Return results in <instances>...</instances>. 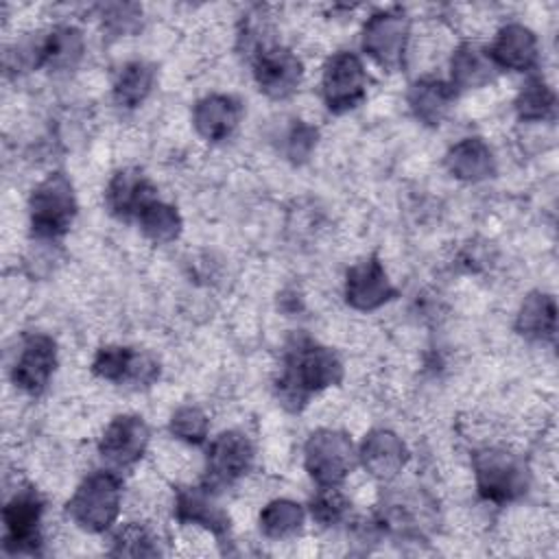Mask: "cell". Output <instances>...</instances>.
<instances>
[{"label":"cell","instance_id":"cell-23","mask_svg":"<svg viewBox=\"0 0 559 559\" xmlns=\"http://www.w3.org/2000/svg\"><path fill=\"white\" fill-rule=\"evenodd\" d=\"M454 87L441 79H419L408 90V107L424 124H439L450 111Z\"/></svg>","mask_w":559,"mask_h":559},{"label":"cell","instance_id":"cell-12","mask_svg":"<svg viewBox=\"0 0 559 559\" xmlns=\"http://www.w3.org/2000/svg\"><path fill=\"white\" fill-rule=\"evenodd\" d=\"M92 369L103 380L129 386H146L159 376V365L151 356L120 345L98 349Z\"/></svg>","mask_w":559,"mask_h":559},{"label":"cell","instance_id":"cell-3","mask_svg":"<svg viewBox=\"0 0 559 559\" xmlns=\"http://www.w3.org/2000/svg\"><path fill=\"white\" fill-rule=\"evenodd\" d=\"M31 227L37 238L55 240L68 231L76 216L72 181L63 173H50L31 194Z\"/></svg>","mask_w":559,"mask_h":559},{"label":"cell","instance_id":"cell-19","mask_svg":"<svg viewBox=\"0 0 559 559\" xmlns=\"http://www.w3.org/2000/svg\"><path fill=\"white\" fill-rule=\"evenodd\" d=\"M537 37L524 24H507L498 31L489 55L498 68L524 72L537 63Z\"/></svg>","mask_w":559,"mask_h":559},{"label":"cell","instance_id":"cell-4","mask_svg":"<svg viewBox=\"0 0 559 559\" xmlns=\"http://www.w3.org/2000/svg\"><path fill=\"white\" fill-rule=\"evenodd\" d=\"M478 493L496 504L518 500L528 489L526 463L502 448H485L474 454Z\"/></svg>","mask_w":559,"mask_h":559},{"label":"cell","instance_id":"cell-24","mask_svg":"<svg viewBox=\"0 0 559 559\" xmlns=\"http://www.w3.org/2000/svg\"><path fill=\"white\" fill-rule=\"evenodd\" d=\"M515 328L528 341H552L557 328L555 297L546 293H531L520 306Z\"/></svg>","mask_w":559,"mask_h":559},{"label":"cell","instance_id":"cell-10","mask_svg":"<svg viewBox=\"0 0 559 559\" xmlns=\"http://www.w3.org/2000/svg\"><path fill=\"white\" fill-rule=\"evenodd\" d=\"M57 367V345L48 334L33 332L22 341L20 354L13 365V382L31 393H41Z\"/></svg>","mask_w":559,"mask_h":559},{"label":"cell","instance_id":"cell-13","mask_svg":"<svg viewBox=\"0 0 559 559\" xmlns=\"http://www.w3.org/2000/svg\"><path fill=\"white\" fill-rule=\"evenodd\" d=\"M391 297H395V288L376 255L349 266L345 275V299L352 308L376 310Z\"/></svg>","mask_w":559,"mask_h":559},{"label":"cell","instance_id":"cell-5","mask_svg":"<svg viewBox=\"0 0 559 559\" xmlns=\"http://www.w3.org/2000/svg\"><path fill=\"white\" fill-rule=\"evenodd\" d=\"M304 463L310 478L319 487H338L354 469L356 452L352 439L332 428L317 430L308 437L304 448Z\"/></svg>","mask_w":559,"mask_h":559},{"label":"cell","instance_id":"cell-25","mask_svg":"<svg viewBox=\"0 0 559 559\" xmlns=\"http://www.w3.org/2000/svg\"><path fill=\"white\" fill-rule=\"evenodd\" d=\"M304 507L288 498H277L260 511V531L269 539L295 537L304 526Z\"/></svg>","mask_w":559,"mask_h":559},{"label":"cell","instance_id":"cell-28","mask_svg":"<svg viewBox=\"0 0 559 559\" xmlns=\"http://www.w3.org/2000/svg\"><path fill=\"white\" fill-rule=\"evenodd\" d=\"M555 103L557 98L552 87L544 79L535 76V79H528L526 85H522L515 98V109L522 120L542 122L555 114Z\"/></svg>","mask_w":559,"mask_h":559},{"label":"cell","instance_id":"cell-14","mask_svg":"<svg viewBox=\"0 0 559 559\" xmlns=\"http://www.w3.org/2000/svg\"><path fill=\"white\" fill-rule=\"evenodd\" d=\"M148 426L138 415H120L116 417L100 437L98 450L105 461L116 467L133 465L142 459L148 445Z\"/></svg>","mask_w":559,"mask_h":559},{"label":"cell","instance_id":"cell-8","mask_svg":"<svg viewBox=\"0 0 559 559\" xmlns=\"http://www.w3.org/2000/svg\"><path fill=\"white\" fill-rule=\"evenodd\" d=\"M44 513L41 496L26 487L20 489L4 507V548L11 552H37L41 544L39 524Z\"/></svg>","mask_w":559,"mask_h":559},{"label":"cell","instance_id":"cell-7","mask_svg":"<svg viewBox=\"0 0 559 559\" xmlns=\"http://www.w3.org/2000/svg\"><path fill=\"white\" fill-rule=\"evenodd\" d=\"M321 92L328 109L334 114L358 107L367 96V74L358 55L349 50L332 55L323 68Z\"/></svg>","mask_w":559,"mask_h":559},{"label":"cell","instance_id":"cell-18","mask_svg":"<svg viewBox=\"0 0 559 559\" xmlns=\"http://www.w3.org/2000/svg\"><path fill=\"white\" fill-rule=\"evenodd\" d=\"M242 107L234 96L227 94H210L201 98L192 109V122L199 135L210 142L227 140L238 122H240Z\"/></svg>","mask_w":559,"mask_h":559},{"label":"cell","instance_id":"cell-20","mask_svg":"<svg viewBox=\"0 0 559 559\" xmlns=\"http://www.w3.org/2000/svg\"><path fill=\"white\" fill-rule=\"evenodd\" d=\"M175 518L183 524L203 526L218 537L229 531V520L225 511L214 502L207 489H199V487H188L177 491Z\"/></svg>","mask_w":559,"mask_h":559},{"label":"cell","instance_id":"cell-17","mask_svg":"<svg viewBox=\"0 0 559 559\" xmlns=\"http://www.w3.org/2000/svg\"><path fill=\"white\" fill-rule=\"evenodd\" d=\"M107 207L118 218H131L140 216V212L155 201V188L146 179V175L138 168H122L118 170L105 192Z\"/></svg>","mask_w":559,"mask_h":559},{"label":"cell","instance_id":"cell-22","mask_svg":"<svg viewBox=\"0 0 559 559\" xmlns=\"http://www.w3.org/2000/svg\"><path fill=\"white\" fill-rule=\"evenodd\" d=\"M448 170L463 181H483L496 173L491 148L480 138H465L456 142L445 155Z\"/></svg>","mask_w":559,"mask_h":559},{"label":"cell","instance_id":"cell-26","mask_svg":"<svg viewBox=\"0 0 559 559\" xmlns=\"http://www.w3.org/2000/svg\"><path fill=\"white\" fill-rule=\"evenodd\" d=\"M153 81H155V70L151 63L146 61L127 63L114 83V100L127 109L138 107L153 90Z\"/></svg>","mask_w":559,"mask_h":559},{"label":"cell","instance_id":"cell-9","mask_svg":"<svg viewBox=\"0 0 559 559\" xmlns=\"http://www.w3.org/2000/svg\"><path fill=\"white\" fill-rule=\"evenodd\" d=\"M253 76L260 92L271 98H286L299 87L304 66L288 48L266 46L253 55Z\"/></svg>","mask_w":559,"mask_h":559},{"label":"cell","instance_id":"cell-16","mask_svg":"<svg viewBox=\"0 0 559 559\" xmlns=\"http://www.w3.org/2000/svg\"><path fill=\"white\" fill-rule=\"evenodd\" d=\"M362 467L378 480H393L408 461L404 441L384 428L371 430L358 450Z\"/></svg>","mask_w":559,"mask_h":559},{"label":"cell","instance_id":"cell-27","mask_svg":"<svg viewBox=\"0 0 559 559\" xmlns=\"http://www.w3.org/2000/svg\"><path fill=\"white\" fill-rule=\"evenodd\" d=\"M140 229L144 231L146 238H151L157 245H166L173 242L179 231H181V216L179 212L164 203V201H151L138 216Z\"/></svg>","mask_w":559,"mask_h":559},{"label":"cell","instance_id":"cell-29","mask_svg":"<svg viewBox=\"0 0 559 559\" xmlns=\"http://www.w3.org/2000/svg\"><path fill=\"white\" fill-rule=\"evenodd\" d=\"M111 555L118 557H155L159 552L153 533L142 524H124L111 539Z\"/></svg>","mask_w":559,"mask_h":559},{"label":"cell","instance_id":"cell-31","mask_svg":"<svg viewBox=\"0 0 559 559\" xmlns=\"http://www.w3.org/2000/svg\"><path fill=\"white\" fill-rule=\"evenodd\" d=\"M347 511V500L338 487H319L317 496L310 500V515L323 526H332L343 520Z\"/></svg>","mask_w":559,"mask_h":559},{"label":"cell","instance_id":"cell-15","mask_svg":"<svg viewBox=\"0 0 559 559\" xmlns=\"http://www.w3.org/2000/svg\"><path fill=\"white\" fill-rule=\"evenodd\" d=\"M85 52V41L79 28L57 26L44 39L31 46L28 61L33 68H48L50 72L74 70Z\"/></svg>","mask_w":559,"mask_h":559},{"label":"cell","instance_id":"cell-6","mask_svg":"<svg viewBox=\"0 0 559 559\" xmlns=\"http://www.w3.org/2000/svg\"><path fill=\"white\" fill-rule=\"evenodd\" d=\"M411 24L404 11L386 9L373 13L362 28L365 52L386 70H400L404 66Z\"/></svg>","mask_w":559,"mask_h":559},{"label":"cell","instance_id":"cell-21","mask_svg":"<svg viewBox=\"0 0 559 559\" xmlns=\"http://www.w3.org/2000/svg\"><path fill=\"white\" fill-rule=\"evenodd\" d=\"M498 72V66L493 63L491 55L487 48L465 41L461 44L450 61V74L452 87L459 90H472V87H483L489 81H493Z\"/></svg>","mask_w":559,"mask_h":559},{"label":"cell","instance_id":"cell-11","mask_svg":"<svg viewBox=\"0 0 559 559\" xmlns=\"http://www.w3.org/2000/svg\"><path fill=\"white\" fill-rule=\"evenodd\" d=\"M253 463V445L240 430L221 432L207 448V480L210 487L231 485L249 472Z\"/></svg>","mask_w":559,"mask_h":559},{"label":"cell","instance_id":"cell-32","mask_svg":"<svg viewBox=\"0 0 559 559\" xmlns=\"http://www.w3.org/2000/svg\"><path fill=\"white\" fill-rule=\"evenodd\" d=\"M314 144H317V129L297 120L286 135V155L295 162H301L310 155Z\"/></svg>","mask_w":559,"mask_h":559},{"label":"cell","instance_id":"cell-1","mask_svg":"<svg viewBox=\"0 0 559 559\" xmlns=\"http://www.w3.org/2000/svg\"><path fill=\"white\" fill-rule=\"evenodd\" d=\"M341 378L343 365L338 356L310 336L297 334L286 345L277 393L288 408L297 411L312 393L338 384Z\"/></svg>","mask_w":559,"mask_h":559},{"label":"cell","instance_id":"cell-33","mask_svg":"<svg viewBox=\"0 0 559 559\" xmlns=\"http://www.w3.org/2000/svg\"><path fill=\"white\" fill-rule=\"evenodd\" d=\"M138 17H140V9L135 4H111L105 9L103 20H105L107 28H111L116 35H120V33L135 28Z\"/></svg>","mask_w":559,"mask_h":559},{"label":"cell","instance_id":"cell-30","mask_svg":"<svg viewBox=\"0 0 559 559\" xmlns=\"http://www.w3.org/2000/svg\"><path fill=\"white\" fill-rule=\"evenodd\" d=\"M207 430H210V421L205 413L197 406H181L170 417V432L186 443H192V445L205 443Z\"/></svg>","mask_w":559,"mask_h":559},{"label":"cell","instance_id":"cell-2","mask_svg":"<svg viewBox=\"0 0 559 559\" xmlns=\"http://www.w3.org/2000/svg\"><path fill=\"white\" fill-rule=\"evenodd\" d=\"M122 500V485L114 472L90 474L68 500V515L74 524L90 533L107 531L118 513Z\"/></svg>","mask_w":559,"mask_h":559}]
</instances>
